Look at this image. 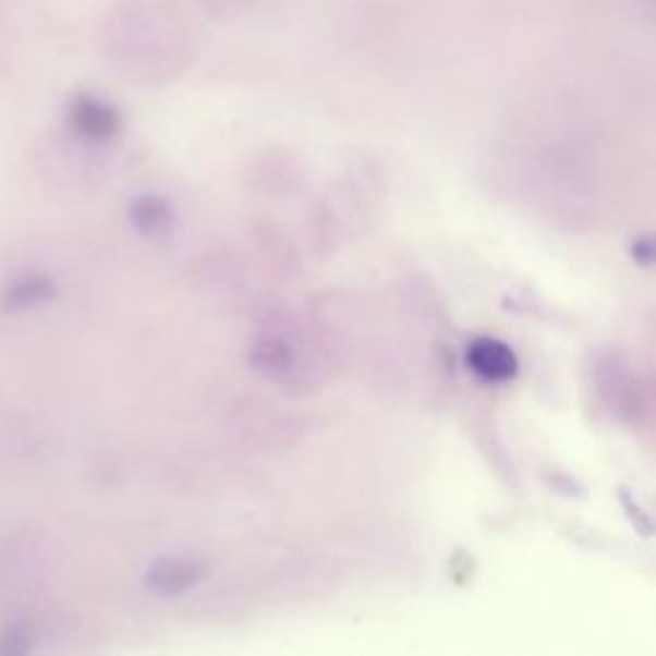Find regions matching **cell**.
Returning a JSON list of instances; mask_svg holds the SVG:
<instances>
[{"instance_id": "6da1fadb", "label": "cell", "mask_w": 656, "mask_h": 656, "mask_svg": "<svg viewBox=\"0 0 656 656\" xmlns=\"http://www.w3.org/2000/svg\"><path fill=\"white\" fill-rule=\"evenodd\" d=\"M70 123L80 136L96 144L111 142V138L121 134L123 126L121 113L116 111L111 104H106V100L96 96H87V93H80V96L72 100Z\"/></svg>"}, {"instance_id": "7a4b0ae2", "label": "cell", "mask_w": 656, "mask_h": 656, "mask_svg": "<svg viewBox=\"0 0 656 656\" xmlns=\"http://www.w3.org/2000/svg\"><path fill=\"white\" fill-rule=\"evenodd\" d=\"M464 362L470 372H475L477 377H483L487 382H506L519 372V360H515L513 349L502 344L500 339L490 337H479L472 341L466 347Z\"/></svg>"}, {"instance_id": "3957f363", "label": "cell", "mask_w": 656, "mask_h": 656, "mask_svg": "<svg viewBox=\"0 0 656 656\" xmlns=\"http://www.w3.org/2000/svg\"><path fill=\"white\" fill-rule=\"evenodd\" d=\"M57 293V286L52 277L47 275H24L19 280H13L3 293V305L9 311H26V308H36V305L52 301Z\"/></svg>"}, {"instance_id": "277c9868", "label": "cell", "mask_w": 656, "mask_h": 656, "mask_svg": "<svg viewBox=\"0 0 656 656\" xmlns=\"http://www.w3.org/2000/svg\"><path fill=\"white\" fill-rule=\"evenodd\" d=\"M131 223L136 226V231H142L144 236H162L174 226L172 206L157 195H144L131 203Z\"/></svg>"}, {"instance_id": "5b68a950", "label": "cell", "mask_w": 656, "mask_h": 656, "mask_svg": "<svg viewBox=\"0 0 656 656\" xmlns=\"http://www.w3.org/2000/svg\"><path fill=\"white\" fill-rule=\"evenodd\" d=\"M198 580H201L198 567L187 564V561H180V559L157 561L149 572V585L162 595L185 593V590H191Z\"/></svg>"}, {"instance_id": "8992f818", "label": "cell", "mask_w": 656, "mask_h": 656, "mask_svg": "<svg viewBox=\"0 0 656 656\" xmlns=\"http://www.w3.org/2000/svg\"><path fill=\"white\" fill-rule=\"evenodd\" d=\"M652 254H654V246H652V239H648V236L639 239V242L633 244V257H639V262L644 267L652 265Z\"/></svg>"}]
</instances>
